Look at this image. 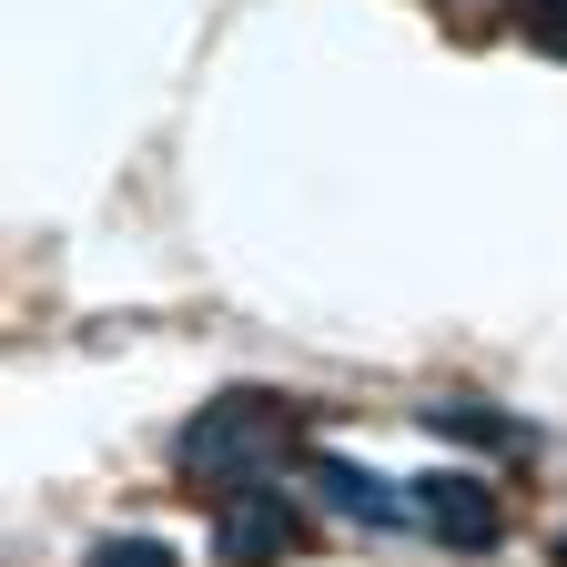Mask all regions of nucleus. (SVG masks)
I'll list each match as a JSON object with an SVG mask.
<instances>
[{"label": "nucleus", "instance_id": "f257e3e1", "mask_svg": "<svg viewBox=\"0 0 567 567\" xmlns=\"http://www.w3.org/2000/svg\"><path fill=\"white\" fill-rule=\"evenodd\" d=\"M305 446V415H295V395H264V385H234V395H213L183 436H173V466L183 476H203V486H264L284 456Z\"/></svg>", "mask_w": 567, "mask_h": 567}, {"label": "nucleus", "instance_id": "f03ea898", "mask_svg": "<svg viewBox=\"0 0 567 567\" xmlns=\"http://www.w3.org/2000/svg\"><path fill=\"white\" fill-rule=\"evenodd\" d=\"M295 547H305V507L274 476L264 486H234L224 507H213V557H224V567H284Z\"/></svg>", "mask_w": 567, "mask_h": 567}, {"label": "nucleus", "instance_id": "7ed1b4c3", "mask_svg": "<svg viewBox=\"0 0 567 567\" xmlns=\"http://www.w3.org/2000/svg\"><path fill=\"white\" fill-rule=\"evenodd\" d=\"M415 527L436 537V547H496V537H507V507H496L486 476L436 466V476H415Z\"/></svg>", "mask_w": 567, "mask_h": 567}, {"label": "nucleus", "instance_id": "20e7f679", "mask_svg": "<svg viewBox=\"0 0 567 567\" xmlns=\"http://www.w3.org/2000/svg\"><path fill=\"white\" fill-rule=\"evenodd\" d=\"M305 476H315V496H324L334 517H354V527H375V537L415 527V486H385L375 466H354V456H305Z\"/></svg>", "mask_w": 567, "mask_h": 567}, {"label": "nucleus", "instance_id": "39448f33", "mask_svg": "<svg viewBox=\"0 0 567 567\" xmlns=\"http://www.w3.org/2000/svg\"><path fill=\"white\" fill-rule=\"evenodd\" d=\"M425 415H436L446 436H466V446H507V456H527V446H537V436H527L517 415H486L476 395H446V405H425Z\"/></svg>", "mask_w": 567, "mask_h": 567}, {"label": "nucleus", "instance_id": "423d86ee", "mask_svg": "<svg viewBox=\"0 0 567 567\" xmlns=\"http://www.w3.org/2000/svg\"><path fill=\"white\" fill-rule=\"evenodd\" d=\"M92 567H183V547L173 537H102Z\"/></svg>", "mask_w": 567, "mask_h": 567}, {"label": "nucleus", "instance_id": "0eeeda50", "mask_svg": "<svg viewBox=\"0 0 567 567\" xmlns=\"http://www.w3.org/2000/svg\"><path fill=\"white\" fill-rule=\"evenodd\" d=\"M527 41L567 61V0H527Z\"/></svg>", "mask_w": 567, "mask_h": 567}, {"label": "nucleus", "instance_id": "6e6552de", "mask_svg": "<svg viewBox=\"0 0 567 567\" xmlns=\"http://www.w3.org/2000/svg\"><path fill=\"white\" fill-rule=\"evenodd\" d=\"M557 567H567V537H557Z\"/></svg>", "mask_w": 567, "mask_h": 567}]
</instances>
